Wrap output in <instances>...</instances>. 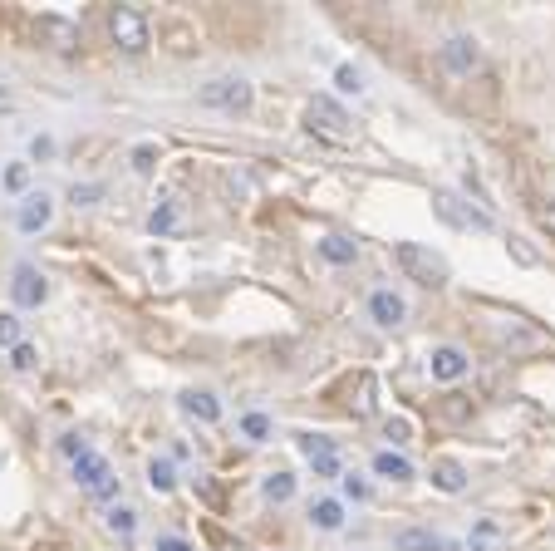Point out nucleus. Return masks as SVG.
Returning <instances> with one entry per match:
<instances>
[{"label":"nucleus","mask_w":555,"mask_h":551,"mask_svg":"<svg viewBox=\"0 0 555 551\" xmlns=\"http://www.w3.org/2000/svg\"><path fill=\"white\" fill-rule=\"evenodd\" d=\"M295 488H300V478H295L290 468H276V473L261 478V497H266L271 507H285V502L295 497Z\"/></svg>","instance_id":"17"},{"label":"nucleus","mask_w":555,"mask_h":551,"mask_svg":"<svg viewBox=\"0 0 555 551\" xmlns=\"http://www.w3.org/2000/svg\"><path fill=\"white\" fill-rule=\"evenodd\" d=\"M369 320H374L379 330H398V325L408 320V301H403L393 286H374V291H369Z\"/></svg>","instance_id":"10"},{"label":"nucleus","mask_w":555,"mask_h":551,"mask_svg":"<svg viewBox=\"0 0 555 551\" xmlns=\"http://www.w3.org/2000/svg\"><path fill=\"white\" fill-rule=\"evenodd\" d=\"M35 40L50 45V50H59V55H69V50H79V25H74L69 15L45 10V15H35Z\"/></svg>","instance_id":"9"},{"label":"nucleus","mask_w":555,"mask_h":551,"mask_svg":"<svg viewBox=\"0 0 555 551\" xmlns=\"http://www.w3.org/2000/svg\"><path fill=\"white\" fill-rule=\"evenodd\" d=\"M236 433H241L246 443H271V438H276V419L261 414V409H246V414L236 419Z\"/></svg>","instance_id":"19"},{"label":"nucleus","mask_w":555,"mask_h":551,"mask_svg":"<svg viewBox=\"0 0 555 551\" xmlns=\"http://www.w3.org/2000/svg\"><path fill=\"white\" fill-rule=\"evenodd\" d=\"M438 55H443V64L452 69V74H472V69L482 64V50H477V40H472V35H452Z\"/></svg>","instance_id":"14"},{"label":"nucleus","mask_w":555,"mask_h":551,"mask_svg":"<svg viewBox=\"0 0 555 551\" xmlns=\"http://www.w3.org/2000/svg\"><path fill=\"white\" fill-rule=\"evenodd\" d=\"M393 261H398V271L408 276V281H418V286H447V261L438 251H428L423 242H393Z\"/></svg>","instance_id":"1"},{"label":"nucleus","mask_w":555,"mask_h":551,"mask_svg":"<svg viewBox=\"0 0 555 551\" xmlns=\"http://www.w3.org/2000/svg\"><path fill=\"white\" fill-rule=\"evenodd\" d=\"M50 222H55V192H45V187L25 192L20 207H15V227H20L25 237H40Z\"/></svg>","instance_id":"8"},{"label":"nucleus","mask_w":555,"mask_h":551,"mask_svg":"<svg viewBox=\"0 0 555 551\" xmlns=\"http://www.w3.org/2000/svg\"><path fill=\"white\" fill-rule=\"evenodd\" d=\"M295 448L305 453V463L315 468V478H334L339 483L344 463H339V443L334 438H325V433H295Z\"/></svg>","instance_id":"7"},{"label":"nucleus","mask_w":555,"mask_h":551,"mask_svg":"<svg viewBox=\"0 0 555 551\" xmlns=\"http://www.w3.org/2000/svg\"><path fill=\"white\" fill-rule=\"evenodd\" d=\"M133 173H138V178H153V173H158V148H153V143H138V148H133Z\"/></svg>","instance_id":"28"},{"label":"nucleus","mask_w":555,"mask_h":551,"mask_svg":"<svg viewBox=\"0 0 555 551\" xmlns=\"http://www.w3.org/2000/svg\"><path fill=\"white\" fill-rule=\"evenodd\" d=\"M69 473H74V483H79V488L89 492V497H94V492H99V488H104V483H109V478H113L109 458H104L99 448H89V453H79V458L69 463Z\"/></svg>","instance_id":"11"},{"label":"nucleus","mask_w":555,"mask_h":551,"mask_svg":"<svg viewBox=\"0 0 555 551\" xmlns=\"http://www.w3.org/2000/svg\"><path fill=\"white\" fill-rule=\"evenodd\" d=\"M467 369H472V360H467V350H462V345H438V350L428 355V374H433L438 384H457V379H467Z\"/></svg>","instance_id":"12"},{"label":"nucleus","mask_w":555,"mask_h":551,"mask_svg":"<svg viewBox=\"0 0 555 551\" xmlns=\"http://www.w3.org/2000/svg\"><path fill=\"white\" fill-rule=\"evenodd\" d=\"M172 232H177V202L158 197L153 212H148V237H172Z\"/></svg>","instance_id":"24"},{"label":"nucleus","mask_w":555,"mask_h":551,"mask_svg":"<svg viewBox=\"0 0 555 551\" xmlns=\"http://www.w3.org/2000/svg\"><path fill=\"white\" fill-rule=\"evenodd\" d=\"M30 158H35V163H45V158H55V138H45V133H40V138L30 143Z\"/></svg>","instance_id":"37"},{"label":"nucleus","mask_w":555,"mask_h":551,"mask_svg":"<svg viewBox=\"0 0 555 551\" xmlns=\"http://www.w3.org/2000/svg\"><path fill=\"white\" fill-rule=\"evenodd\" d=\"M305 128H310V133H325L334 143H349V138H354V123L344 114V104L330 99V94H315V99L305 104Z\"/></svg>","instance_id":"3"},{"label":"nucleus","mask_w":555,"mask_h":551,"mask_svg":"<svg viewBox=\"0 0 555 551\" xmlns=\"http://www.w3.org/2000/svg\"><path fill=\"white\" fill-rule=\"evenodd\" d=\"M109 35H113V45L123 50V55H143L148 50V15L143 10H133V5H113L109 10Z\"/></svg>","instance_id":"4"},{"label":"nucleus","mask_w":555,"mask_h":551,"mask_svg":"<svg viewBox=\"0 0 555 551\" xmlns=\"http://www.w3.org/2000/svg\"><path fill=\"white\" fill-rule=\"evenodd\" d=\"M393 551H447V542L433 527H403V532L393 537Z\"/></svg>","instance_id":"18"},{"label":"nucleus","mask_w":555,"mask_h":551,"mask_svg":"<svg viewBox=\"0 0 555 551\" xmlns=\"http://www.w3.org/2000/svg\"><path fill=\"white\" fill-rule=\"evenodd\" d=\"M15 345H25V320L20 310H0V350H15Z\"/></svg>","instance_id":"25"},{"label":"nucleus","mask_w":555,"mask_h":551,"mask_svg":"<svg viewBox=\"0 0 555 551\" xmlns=\"http://www.w3.org/2000/svg\"><path fill=\"white\" fill-rule=\"evenodd\" d=\"M354 409H359V414H369V409H374V374H364V379H359V399H354Z\"/></svg>","instance_id":"35"},{"label":"nucleus","mask_w":555,"mask_h":551,"mask_svg":"<svg viewBox=\"0 0 555 551\" xmlns=\"http://www.w3.org/2000/svg\"><path fill=\"white\" fill-rule=\"evenodd\" d=\"M339 492H344L339 502H354V507L374 497V488H369V478H359V473H339Z\"/></svg>","instance_id":"26"},{"label":"nucleus","mask_w":555,"mask_h":551,"mask_svg":"<svg viewBox=\"0 0 555 551\" xmlns=\"http://www.w3.org/2000/svg\"><path fill=\"white\" fill-rule=\"evenodd\" d=\"M374 478H389V483H413V463L398 453V448H384V453H374Z\"/></svg>","instance_id":"16"},{"label":"nucleus","mask_w":555,"mask_h":551,"mask_svg":"<svg viewBox=\"0 0 555 551\" xmlns=\"http://www.w3.org/2000/svg\"><path fill=\"white\" fill-rule=\"evenodd\" d=\"M251 99H256V89H251V79H241V74H217V79H207V84L197 89V104H202V109H222V114H246Z\"/></svg>","instance_id":"2"},{"label":"nucleus","mask_w":555,"mask_h":551,"mask_svg":"<svg viewBox=\"0 0 555 551\" xmlns=\"http://www.w3.org/2000/svg\"><path fill=\"white\" fill-rule=\"evenodd\" d=\"M99 197H104V183H74L69 187V202H74V207H94Z\"/></svg>","instance_id":"30"},{"label":"nucleus","mask_w":555,"mask_h":551,"mask_svg":"<svg viewBox=\"0 0 555 551\" xmlns=\"http://www.w3.org/2000/svg\"><path fill=\"white\" fill-rule=\"evenodd\" d=\"M55 448H59V453H64V458H69V463H74L79 453H89V443H84L79 433H59V443H55Z\"/></svg>","instance_id":"32"},{"label":"nucleus","mask_w":555,"mask_h":551,"mask_svg":"<svg viewBox=\"0 0 555 551\" xmlns=\"http://www.w3.org/2000/svg\"><path fill=\"white\" fill-rule=\"evenodd\" d=\"M25 183H30V168H25V163H10V168H5V187H10V192H25Z\"/></svg>","instance_id":"34"},{"label":"nucleus","mask_w":555,"mask_h":551,"mask_svg":"<svg viewBox=\"0 0 555 551\" xmlns=\"http://www.w3.org/2000/svg\"><path fill=\"white\" fill-rule=\"evenodd\" d=\"M35 365H40V350H35L30 340L10 350V369H15V374H30V369H35Z\"/></svg>","instance_id":"29"},{"label":"nucleus","mask_w":555,"mask_h":551,"mask_svg":"<svg viewBox=\"0 0 555 551\" xmlns=\"http://www.w3.org/2000/svg\"><path fill=\"white\" fill-rule=\"evenodd\" d=\"M384 438H389L393 448H403V443L413 438V424H408V419H384Z\"/></svg>","instance_id":"31"},{"label":"nucleus","mask_w":555,"mask_h":551,"mask_svg":"<svg viewBox=\"0 0 555 551\" xmlns=\"http://www.w3.org/2000/svg\"><path fill=\"white\" fill-rule=\"evenodd\" d=\"M334 89H339V94H364L359 64H334Z\"/></svg>","instance_id":"27"},{"label":"nucleus","mask_w":555,"mask_h":551,"mask_svg":"<svg viewBox=\"0 0 555 551\" xmlns=\"http://www.w3.org/2000/svg\"><path fill=\"white\" fill-rule=\"evenodd\" d=\"M315 251H320L330 266H354V261H359V242H349V237H339V232L320 237V242H315Z\"/></svg>","instance_id":"20"},{"label":"nucleus","mask_w":555,"mask_h":551,"mask_svg":"<svg viewBox=\"0 0 555 551\" xmlns=\"http://www.w3.org/2000/svg\"><path fill=\"white\" fill-rule=\"evenodd\" d=\"M153 551H197V547H192L187 537H172V532H158V537H153Z\"/></svg>","instance_id":"33"},{"label":"nucleus","mask_w":555,"mask_h":551,"mask_svg":"<svg viewBox=\"0 0 555 551\" xmlns=\"http://www.w3.org/2000/svg\"><path fill=\"white\" fill-rule=\"evenodd\" d=\"M113 497H118V478H109V483H104V488L94 492V502H113Z\"/></svg>","instance_id":"38"},{"label":"nucleus","mask_w":555,"mask_h":551,"mask_svg":"<svg viewBox=\"0 0 555 551\" xmlns=\"http://www.w3.org/2000/svg\"><path fill=\"white\" fill-rule=\"evenodd\" d=\"M148 488L158 492V497H167V492H177V463H172L167 453H158V458H148Z\"/></svg>","instance_id":"22"},{"label":"nucleus","mask_w":555,"mask_h":551,"mask_svg":"<svg viewBox=\"0 0 555 551\" xmlns=\"http://www.w3.org/2000/svg\"><path fill=\"white\" fill-rule=\"evenodd\" d=\"M433 488L457 497V492L467 488V468H462L457 458H438V463H433Z\"/></svg>","instance_id":"21"},{"label":"nucleus","mask_w":555,"mask_h":551,"mask_svg":"<svg viewBox=\"0 0 555 551\" xmlns=\"http://www.w3.org/2000/svg\"><path fill=\"white\" fill-rule=\"evenodd\" d=\"M551 217H555V202H551Z\"/></svg>","instance_id":"39"},{"label":"nucleus","mask_w":555,"mask_h":551,"mask_svg":"<svg viewBox=\"0 0 555 551\" xmlns=\"http://www.w3.org/2000/svg\"><path fill=\"white\" fill-rule=\"evenodd\" d=\"M177 409H182L187 419H197V424H217V419H222V399H217L212 389H182Z\"/></svg>","instance_id":"13"},{"label":"nucleus","mask_w":555,"mask_h":551,"mask_svg":"<svg viewBox=\"0 0 555 551\" xmlns=\"http://www.w3.org/2000/svg\"><path fill=\"white\" fill-rule=\"evenodd\" d=\"M104 527H109L118 542H133V537H138V512L123 507V502H113L109 512H104Z\"/></svg>","instance_id":"23"},{"label":"nucleus","mask_w":555,"mask_h":551,"mask_svg":"<svg viewBox=\"0 0 555 551\" xmlns=\"http://www.w3.org/2000/svg\"><path fill=\"white\" fill-rule=\"evenodd\" d=\"M50 301V276L35 261H20L10 271V310H40Z\"/></svg>","instance_id":"5"},{"label":"nucleus","mask_w":555,"mask_h":551,"mask_svg":"<svg viewBox=\"0 0 555 551\" xmlns=\"http://www.w3.org/2000/svg\"><path fill=\"white\" fill-rule=\"evenodd\" d=\"M344 522H349V517H344V502H339V497H315V502H310V527H315V532H344Z\"/></svg>","instance_id":"15"},{"label":"nucleus","mask_w":555,"mask_h":551,"mask_svg":"<svg viewBox=\"0 0 555 551\" xmlns=\"http://www.w3.org/2000/svg\"><path fill=\"white\" fill-rule=\"evenodd\" d=\"M506 251H511V256H516L521 266H536V251H531V246L521 242V237H511V242H506Z\"/></svg>","instance_id":"36"},{"label":"nucleus","mask_w":555,"mask_h":551,"mask_svg":"<svg viewBox=\"0 0 555 551\" xmlns=\"http://www.w3.org/2000/svg\"><path fill=\"white\" fill-rule=\"evenodd\" d=\"M433 212L443 217L452 232H492V212H482V207H472V202H462L457 192H447V187H438L433 192Z\"/></svg>","instance_id":"6"}]
</instances>
